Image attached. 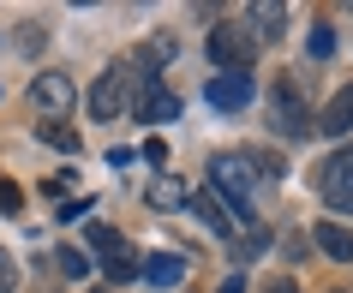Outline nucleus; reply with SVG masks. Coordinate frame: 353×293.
<instances>
[{"instance_id":"f257e3e1","label":"nucleus","mask_w":353,"mask_h":293,"mask_svg":"<svg viewBox=\"0 0 353 293\" xmlns=\"http://www.w3.org/2000/svg\"><path fill=\"white\" fill-rule=\"evenodd\" d=\"M210 180H216V198L240 216V228H252V185H258V162L252 156H216L210 162Z\"/></svg>"},{"instance_id":"f03ea898","label":"nucleus","mask_w":353,"mask_h":293,"mask_svg":"<svg viewBox=\"0 0 353 293\" xmlns=\"http://www.w3.org/2000/svg\"><path fill=\"white\" fill-rule=\"evenodd\" d=\"M270 120H276L281 138H312V132H317V114L299 102L294 78H281V84H276V96H270Z\"/></svg>"},{"instance_id":"7ed1b4c3","label":"nucleus","mask_w":353,"mask_h":293,"mask_svg":"<svg viewBox=\"0 0 353 293\" xmlns=\"http://www.w3.org/2000/svg\"><path fill=\"white\" fill-rule=\"evenodd\" d=\"M317 198L330 210H341V216H353V144H341L330 162L317 168Z\"/></svg>"},{"instance_id":"20e7f679","label":"nucleus","mask_w":353,"mask_h":293,"mask_svg":"<svg viewBox=\"0 0 353 293\" xmlns=\"http://www.w3.org/2000/svg\"><path fill=\"white\" fill-rule=\"evenodd\" d=\"M210 60H216L222 72H252V60H258V42L245 37L240 24H216V30H210Z\"/></svg>"},{"instance_id":"39448f33","label":"nucleus","mask_w":353,"mask_h":293,"mask_svg":"<svg viewBox=\"0 0 353 293\" xmlns=\"http://www.w3.org/2000/svg\"><path fill=\"white\" fill-rule=\"evenodd\" d=\"M138 120H180V96L162 90V72L150 66V54L138 60Z\"/></svg>"},{"instance_id":"423d86ee","label":"nucleus","mask_w":353,"mask_h":293,"mask_svg":"<svg viewBox=\"0 0 353 293\" xmlns=\"http://www.w3.org/2000/svg\"><path fill=\"white\" fill-rule=\"evenodd\" d=\"M126 66H108V72L96 78L90 84V96H84V102H90V120H120V108H126Z\"/></svg>"},{"instance_id":"0eeeda50","label":"nucleus","mask_w":353,"mask_h":293,"mask_svg":"<svg viewBox=\"0 0 353 293\" xmlns=\"http://www.w3.org/2000/svg\"><path fill=\"white\" fill-rule=\"evenodd\" d=\"M30 102H37V108L48 114V120H60V114H66V108L78 102V84H72L66 72H42L37 84H30Z\"/></svg>"},{"instance_id":"6e6552de","label":"nucleus","mask_w":353,"mask_h":293,"mask_svg":"<svg viewBox=\"0 0 353 293\" xmlns=\"http://www.w3.org/2000/svg\"><path fill=\"white\" fill-rule=\"evenodd\" d=\"M204 96H210V108H216V114H240L245 102H252V78H245V72H216Z\"/></svg>"},{"instance_id":"1a4fd4ad","label":"nucleus","mask_w":353,"mask_h":293,"mask_svg":"<svg viewBox=\"0 0 353 293\" xmlns=\"http://www.w3.org/2000/svg\"><path fill=\"white\" fill-rule=\"evenodd\" d=\"M317 126L330 132V138H341V132H353V84H347V90H335L330 102H323V114H317Z\"/></svg>"},{"instance_id":"9d476101","label":"nucleus","mask_w":353,"mask_h":293,"mask_svg":"<svg viewBox=\"0 0 353 293\" xmlns=\"http://www.w3.org/2000/svg\"><path fill=\"white\" fill-rule=\"evenodd\" d=\"M144 281H156V287H180V281H186V257H180V252L144 257Z\"/></svg>"},{"instance_id":"9b49d317","label":"nucleus","mask_w":353,"mask_h":293,"mask_svg":"<svg viewBox=\"0 0 353 293\" xmlns=\"http://www.w3.org/2000/svg\"><path fill=\"white\" fill-rule=\"evenodd\" d=\"M317 245H323L335 263H353V228H335V221H323V228H317Z\"/></svg>"},{"instance_id":"f8f14e48","label":"nucleus","mask_w":353,"mask_h":293,"mask_svg":"<svg viewBox=\"0 0 353 293\" xmlns=\"http://www.w3.org/2000/svg\"><path fill=\"white\" fill-rule=\"evenodd\" d=\"M252 19H258V37H263V42H281V30H288V6L258 0V6H252Z\"/></svg>"},{"instance_id":"ddd939ff","label":"nucleus","mask_w":353,"mask_h":293,"mask_svg":"<svg viewBox=\"0 0 353 293\" xmlns=\"http://www.w3.org/2000/svg\"><path fill=\"white\" fill-rule=\"evenodd\" d=\"M198 216H204L210 228H216V234H234V228H240V216H234V210H228V203L216 198V192H204V198H198Z\"/></svg>"},{"instance_id":"4468645a","label":"nucleus","mask_w":353,"mask_h":293,"mask_svg":"<svg viewBox=\"0 0 353 293\" xmlns=\"http://www.w3.org/2000/svg\"><path fill=\"white\" fill-rule=\"evenodd\" d=\"M37 138H42V144H54V150H66V156L78 150V132L66 126V120H37Z\"/></svg>"},{"instance_id":"2eb2a0df","label":"nucleus","mask_w":353,"mask_h":293,"mask_svg":"<svg viewBox=\"0 0 353 293\" xmlns=\"http://www.w3.org/2000/svg\"><path fill=\"white\" fill-rule=\"evenodd\" d=\"M84 239H90V252H102V257H114V252H126V239L114 234L108 221H90V228H84Z\"/></svg>"},{"instance_id":"dca6fc26","label":"nucleus","mask_w":353,"mask_h":293,"mask_svg":"<svg viewBox=\"0 0 353 293\" xmlns=\"http://www.w3.org/2000/svg\"><path fill=\"white\" fill-rule=\"evenodd\" d=\"M186 198H192V192L180 180H156V185H150V203H156V210H180Z\"/></svg>"},{"instance_id":"f3484780","label":"nucleus","mask_w":353,"mask_h":293,"mask_svg":"<svg viewBox=\"0 0 353 293\" xmlns=\"http://www.w3.org/2000/svg\"><path fill=\"white\" fill-rule=\"evenodd\" d=\"M102 270H108V281H132V275H144V263H138V257H132V245H126V252L102 257Z\"/></svg>"},{"instance_id":"a211bd4d","label":"nucleus","mask_w":353,"mask_h":293,"mask_svg":"<svg viewBox=\"0 0 353 293\" xmlns=\"http://www.w3.org/2000/svg\"><path fill=\"white\" fill-rule=\"evenodd\" d=\"M335 54V24H317L312 30V60H330Z\"/></svg>"},{"instance_id":"6ab92c4d","label":"nucleus","mask_w":353,"mask_h":293,"mask_svg":"<svg viewBox=\"0 0 353 293\" xmlns=\"http://www.w3.org/2000/svg\"><path fill=\"white\" fill-rule=\"evenodd\" d=\"M54 263H60V275H72V281H78L84 270H90V257H84V252H72V245H66V252H60Z\"/></svg>"},{"instance_id":"aec40b11","label":"nucleus","mask_w":353,"mask_h":293,"mask_svg":"<svg viewBox=\"0 0 353 293\" xmlns=\"http://www.w3.org/2000/svg\"><path fill=\"white\" fill-rule=\"evenodd\" d=\"M0 210H6V216H19V210H24V192L12 180H0Z\"/></svg>"},{"instance_id":"412c9836","label":"nucleus","mask_w":353,"mask_h":293,"mask_svg":"<svg viewBox=\"0 0 353 293\" xmlns=\"http://www.w3.org/2000/svg\"><path fill=\"white\" fill-rule=\"evenodd\" d=\"M19 287V263H12V252H0V293Z\"/></svg>"},{"instance_id":"4be33fe9","label":"nucleus","mask_w":353,"mask_h":293,"mask_svg":"<svg viewBox=\"0 0 353 293\" xmlns=\"http://www.w3.org/2000/svg\"><path fill=\"white\" fill-rule=\"evenodd\" d=\"M138 156H144V162H168V144H162V138H144V150H138Z\"/></svg>"},{"instance_id":"5701e85b","label":"nucleus","mask_w":353,"mask_h":293,"mask_svg":"<svg viewBox=\"0 0 353 293\" xmlns=\"http://www.w3.org/2000/svg\"><path fill=\"white\" fill-rule=\"evenodd\" d=\"M263 293H299V287H294V281H288V275H276V281H270V287H263Z\"/></svg>"},{"instance_id":"b1692460","label":"nucleus","mask_w":353,"mask_h":293,"mask_svg":"<svg viewBox=\"0 0 353 293\" xmlns=\"http://www.w3.org/2000/svg\"><path fill=\"white\" fill-rule=\"evenodd\" d=\"M216 293H245V281H240V275H228V281H222Z\"/></svg>"},{"instance_id":"393cba45","label":"nucleus","mask_w":353,"mask_h":293,"mask_svg":"<svg viewBox=\"0 0 353 293\" xmlns=\"http://www.w3.org/2000/svg\"><path fill=\"white\" fill-rule=\"evenodd\" d=\"M96 293H108V287H96Z\"/></svg>"}]
</instances>
